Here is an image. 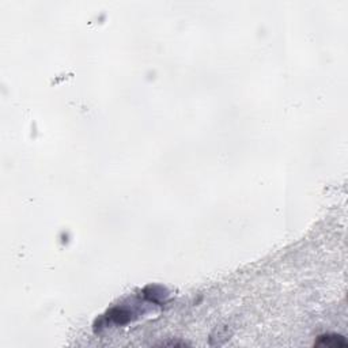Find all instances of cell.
Instances as JSON below:
<instances>
[{
	"label": "cell",
	"mask_w": 348,
	"mask_h": 348,
	"mask_svg": "<svg viewBox=\"0 0 348 348\" xmlns=\"http://www.w3.org/2000/svg\"><path fill=\"white\" fill-rule=\"evenodd\" d=\"M315 346H326V347H346L347 342L344 337L336 336V335H326V336H320L318 340L315 342Z\"/></svg>",
	"instance_id": "1"
}]
</instances>
